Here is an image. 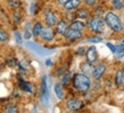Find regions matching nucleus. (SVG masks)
<instances>
[{"label": "nucleus", "mask_w": 124, "mask_h": 113, "mask_svg": "<svg viewBox=\"0 0 124 113\" xmlns=\"http://www.w3.org/2000/svg\"><path fill=\"white\" fill-rule=\"evenodd\" d=\"M32 30L30 29V24H27L26 27H25V33H24V38H25V40H29L32 35Z\"/></svg>", "instance_id": "20"}, {"label": "nucleus", "mask_w": 124, "mask_h": 113, "mask_svg": "<svg viewBox=\"0 0 124 113\" xmlns=\"http://www.w3.org/2000/svg\"><path fill=\"white\" fill-rule=\"evenodd\" d=\"M84 23L81 22V21H73V22L71 23V25H70V27H72V29H76V30H81L82 31L83 29H84Z\"/></svg>", "instance_id": "17"}, {"label": "nucleus", "mask_w": 124, "mask_h": 113, "mask_svg": "<svg viewBox=\"0 0 124 113\" xmlns=\"http://www.w3.org/2000/svg\"><path fill=\"white\" fill-rule=\"evenodd\" d=\"M73 86L81 93H85L90 89L91 81L89 77L84 73H76L73 77Z\"/></svg>", "instance_id": "1"}, {"label": "nucleus", "mask_w": 124, "mask_h": 113, "mask_svg": "<svg viewBox=\"0 0 124 113\" xmlns=\"http://www.w3.org/2000/svg\"><path fill=\"white\" fill-rule=\"evenodd\" d=\"M71 79V74L70 73H66V74L64 75V78H63V80H62V85H66V83L68 82V80Z\"/></svg>", "instance_id": "26"}, {"label": "nucleus", "mask_w": 124, "mask_h": 113, "mask_svg": "<svg viewBox=\"0 0 124 113\" xmlns=\"http://www.w3.org/2000/svg\"><path fill=\"white\" fill-rule=\"evenodd\" d=\"M105 72H106V65L100 63V64H98L97 66L93 68V71H92V74L91 75H92V78L94 80H99L104 75Z\"/></svg>", "instance_id": "7"}, {"label": "nucleus", "mask_w": 124, "mask_h": 113, "mask_svg": "<svg viewBox=\"0 0 124 113\" xmlns=\"http://www.w3.org/2000/svg\"><path fill=\"white\" fill-rule=\"evenodd\" d=\"M107 47L110 49V52H112V53H116V52H117V47H116V46H114V45H112L110 42H108V43H107Z\"/></svg>", "instance_id": "27"}, {"label": "nucleus", "mask_w": 124, "mask_h": 113, "mask_svg": "<svg viewBox=\"0 0 124 113\" xmlns=\"http://www.w3.org/2000/svg\"><path fill=\"white\" fill-rule=\"evenodd\" d=\"M5 112L6 113H16V112H18V109H17V106L13 105V104H8V105H6V107H5Z\"/></svg>", "instance_id": "19"}, {"label": "nucleus", "mask_w": 124, "mask_h": 113, "mask_svg": "<svg viewBox=\"0 0 124 113\" xmlns=\"http://www.w3.org/2000/svg\"><path fill=\"white\" fill-rule=\"evenodd\" d=\"M124 82V71L122 69L117 70L116 71V74H115V85L117 87H121L123 85Z\"/></svg>", "instance_id": "13"}, {"label": "nucleus", "mask_w": 124, "mask_h": 113, "mask_svg": "<svg viewBox=\"0 0 124 113\" xmlns=\"http://www.w3.org/2000/svg\"><path fill=\"white\" fill-rule=\"evenodd\" d=\"M42 29H43V27H42V24H41V23H40V22H37L33 25V27H32V33H33V35H35V37L40 35Z\"/></svg>", "instance_id": "16"}, {"label": "nucleus", "mask_w": 124, "mask_h": 113, "mask_svg": "<svg viewBox=\"0 0 124 113\" xmlns=\"http://www.w3.org/2000/svg\"><path fill=\"white\" fill-rule=\"evenodd\" d=\"M92 65L93 64H91V63H89V62L83 63V64L81 65L82 73H84V74H86V75H91L92 74V71H93V66H92Z\"/></svg>", "instance_id": "14"}, {"label": "nucleus", "mask_w": 124, "mask_h": 113, "mask_svg": "<svg viewBox=\"0 0 124 113\" xmlns=\"http://www.w3.org/2000/svg\"><path fill=\"white\" fill-rule=\"evenodd\" d=\"M49 99H50V96H49V89H48V86H47V77L43 75L41 80V95H40V103H41V105L47 106L49 103Z\"/></svg>", "instance_id": "4"}, {"label": "nucleus", "mask_w": 124, "mask_h": 113, "mask_svg": "<svg viewBox=\"0 0 124 113\" xmlns=\"http://www.w3.org/2000/svg\"><path fill=\"white\" fill-rule=\"evenodd\" d=\"M81 5V0H68L67 2L64 5L66 10H74Z\"/></svg>", "instance_id": "12"}, {"label": "nucleus", "mask_w": 124, "mask_h": 113, "mask_svg": "<svg viewBox=\"0 0 124 113\" xmlns=\"http://www.w3.org/2000/svg\"><path fill=\"white\" fill-rule=\"evenodd\" d=\"M85 49L84 48H79V50H78V54H79V55H85Z\"/></svg>", "instance_id": "32"}, {"label": "nucleus", "mask_w": 124, "mask_h": 113, "mask_svg": "<svg viewBox=\"0 0 124 113\" xmlns=\"http://www.w3.org/2000/svg\"><path fill=\"white\" fill-rule=\"evenodd\" d=\"M68 29V25L67 23H66V21H64V19H62V21H59V22L56 24V33L57 34H64L65 31Z\"/></svg>", "instance_id": "11"}, {"label": "nucleus", "mask_w": 124, "mask_h": 113, "mask_svg": "<svg viewBox=\"0 0 124 113\" xmlns=\"http://www.w3.org/2000/svg\"><path fill=\"white\" fill-rule=\"evenodd\" d=\"M105 22H106V24L113 31H115V32H120V31L123 30V23H122L121 18L116 14L112 13V11L106 13Z\"/></svg>", "instance_id": "2"}, {"label": "nucleus", "mask_w": 124, "mask_h": 113, "mask_svg": "<svg viewBox=\"0 0 124 113\" xmlns=\"http://www.w3.org/2000/svg\"><path fill=\"white\" fill-rule=\"evenodd\" d=\"M8 5L10 6V7H14V8H18L21 2L17 1V0H8Z\"/></svg>", "instance_id": "25"}, {"label": "nucleus", "mask_w": 124, "mask_h": 113, "mask_svg": "<svg viewBox=\"0 0 124 113\" xmlns=\"http://www.w3.org/2000/svg\"><path fill=\"white\" fill-rule=\"evenodd\" d=\"M123 43H124V40H123Z\"/></svg>", "instance_id": "37"}, {"label": "nucleus", "mask_w": 124, "mask_h": 113, "mask_svg": "<svg viewBox=\"0 0 124 113\" xmlns=\"http://www.w3.org/2000/svg\"><path fill=\"white\" fill-rule=\"evenodd\" d=\"M40 37H41L42 40H46V41H51L55 37V34H54V31L51 30V27L48 26L46 27V29H42L41 33H40Z\"/></svg>", "instance_id": "10"}, {"label": "nucleus", "mask_w": 124, "mask_h": 113, "mask_svg": "<svg viewBox=\"0 0 124 113\" xmlns=\"http://www.w3.org/2000/svg\"><path fill=\"white\" fill-rule=\"evenodd\" d=\"M7 40H8V34L4 30H0V41L5 42V41H7Z\"/></svg>", "instance_id": "23"}, {"label": "nucleus", "mask_w": 124, "mask_h": 113, "mask_svg": "<svg viewBox=\"0 0 124 113\" xmlns=\"http://www.w3.org/2000/svg\"><path fill=\"white\" fill-rule=\"evenodd\" d=\"M84 2L88 6H94V5L97 4V0H84Z\"/></svg>", "instance_id": "28"}, {"label": "nucleus", "mask_w": 124, "mask_h": 113, "mask_svg": "<svg viewBox=\"0 0 124 113\" xmlns=\"http://www.w3.org/2000/svg\"><path fill=\"white\" fill-rule=\"evenodd\" d=\"M105 18H102L100 16H94L88 22V26L94 33H102L105 30Z\"/></svg>", "instance_id": "3"}, {"label": "nucleus", "mask_w": 124, "mask_h": 113, "mask_svg": "<svg viewBox=\"0 0 124 113\" xmlns=\"http://www.w3.org/2000/svg\"><path fill=\"white\" fill-rule=\"evenodd\" d=\"M54 90H55V94H56L58 99H63V98H64V91H63V88H62V85H60V83H56V85H55Z\"/></svg>", "instance_id": "15"}, {"label": "nucleus", "mask_w": 124, "mask_h": 113, "mask_svg": "<svg viewBox=\"0 0 124 113\" xmlns=\"http://www.w3.org/2000/svg\"><path fill=\"white\" fill-rule=\"evenodd\" d=\"M1 68H2V64H1V62H0V70H1Z\"/></svg>", "instance_id": "35"}, {"label": "nucleus", "mask_w": 124, "mask_h": 113, "mask_svg": "<svg viewBox=\"0 0 124 113\" xmlns=\"http://www.w3.org/2000/svg\"><path fill=\"white\" fill-rule=\"evenodd\" d=\"M45 21H46V23H47V25L50 26V27L55 26L57 23H58L56 15H55L51 10H46V13H45Z\"/></svg>", "instance_id": "8"}, {"label": "nucleus", "mask_w": 124, "mask_h": 113, "mask_svg": "<svg viewBox=\"0 0 124 113\" xmlns=\"http://www.w3.org/2000/svg\"><path fill=\"white\" fill-rule=\"evenodd\" d=\"M76 16L79 17V18H81V19H85V18H88V16H89V13H88V10L86 9H79L78 10V13H76Z\"/></svg>", "instance_id": "18"}, {"label": "nucleus", "mask_w": 124, "mask_h": 113, "mask_svg": "<svg viewBox=\"0 0 124 113\" xmlns=\"http://www.w3.org/2000/svg\"><path fill=\"white\" fill-rule=\"evenodd\" d=\"M19 82H21V85H22L21 87H22V88L24 89V90H25V91H30V93H32V89L30 88V85H27L26 82H24L23 80H19Z\"/></svg>", "instance_id": "24"}, {"label": "nucleus", "mask_w": 124, "mask_h": 113, "mask_svg": "<svg viewBox=\"0 0 124 113\" xmlns=\"http://www.w3.org/2000/svg\"><path fill=\"white\" fill-rule=\"evenodd\" d=\"M46 65H51V61L47 60V61H46Z\"/></svg>", "instance_id": "34"}, {"label": "nucleus", "mask_w": 124, "mask_h": 113, "mask_svg": "<svg viewBox=\"0 0 124 113\" xmlns=\"http://www.w3.org/2000/svg\"><path fill=\"white\" fill-rule=\"evenodd\" d=\"M67 1H68V0H58V4L62 5V6H64V5L66 4Z\"/></svg>", "instance_id": "33"}, {"label": "nucleus", "mask_w": 124, "mask_h": 113, "mask_svg": "<svg viewBox=\"0 0 124 113\" xmlns=\"http://www.w3.org/2000/svg\"><path fill=\"white\" fill-rule=\"evenodd\" d=\"M66 107L71 111H76L82 107V102L80 99H76V98H71L66 102Z\"/></svg>", "instance_id": "9"}, {"label": "nucleus", "mask_w": 124, "mask_h": 113, "mask_svg": "<svg viewBox=\"0 0 124 113\" xmlns=\"http://www.w3.org/2000/svg\"><path fill=\"white\" fill-rule=\"evenodd\" d=\"M64 37L68 41H75V40H79L82 38V32H81V30L72 29V27L68 26V29L65 31Z\"/></svg>", "instance_id": "5"}, {"label": "nucleus", "mask_w": 124, "mask_h": 113, "mask_svg": "<svg viewBox=\"0 0 124 113\" xmlns=\"http://www.w3.org/2000/svg\"><path fill=\"white\" fill-rule=\"evenodd\" d=\"M30 14L31 15H34V14H35V4H34V2H32L30 6Z\"/></svg>", "instance_id": "29"}, {"label": "nucleus", "mask_w": 124, "mask_h": 113, "mask_svg": "<svg viewBox=\"0 0 124 113\" xmlns=\"http://www.w3.org/2000/svg\"><path fill=\"white\" fill-rule=\"evenodd\" d=\"M14 19H15L16 24L19 22V16H18V13H17V11H15V13H14Z\"/></svg>", "instance_id": "31"}, {"label": "nucleus", "mask_w": 124, "mask_h": 113, "mask_svg": "<svg viewBox=\"0 0 124 113\" xmlns=\"http://www.w3.org/2000/svg\"><path fill=\"white\" fill-rule=\"evenodd\" d=\"M122 5H123V7H124V0H123V1H122Z\"/></svg>", "instance_id": "36"}, {"label": "nucleus", "mask_w": 124, "mask_h": 113, "mask_svg": "<svg viewBox=\"0 0 124 113\" xmlns=\"http://www.w3.org/2000/svg\"><path fill=\"white\" fill-rule=\"evenodd\" d=\"M112 5H113V7L115 9H121V8L123 7V5H122V1L121 0H112Z\"/></svg>", "instance_id": "21"}, {"label": "nucleus", "mask_w": 124, "mask_h": 113, "mask_svg": "<svg viewBox=\"0 0 124 113\" xmlns=\"http://www.w3.org/2000/svg\"><path fill=\"white\" fill-rule=\"evenodd\" d=\"M86 41L89 42H94V43H98V42H101L102 39L100 37H89L86 39Z\"/></svg>", "instance_id": "22"}, {"label": "nucleus", "mask_w": 124, "mask_h": 113, "mask_svg": "<svg viewBox=\"0 0 124 113\" xmlns=\"http://www.w3.org/2000/svg\"><path fill=\"white\" fill-rule=\"evenodd\" d=\"M85 57H86V62H89L91 64H94L98 61V54H97V48L94 46H91L86 49L85 53Z\"/></svg>", "instance_id": "6"}, {"label": "nucleus", "mask_w": 124, "mask_h": 113, "mask_svg": "<svg viewBox=\"0 0 124 113\" xmlns=\"http://www.w3.org/2000/svg\"><path fill=\"white\" fill-rule=\"evenodd\" d=\"M15 38H16V41L18 42V43H22V40H21V34L16 31L15 32Z\"/></svg>", "instance_id": "30"}]
</instances>
